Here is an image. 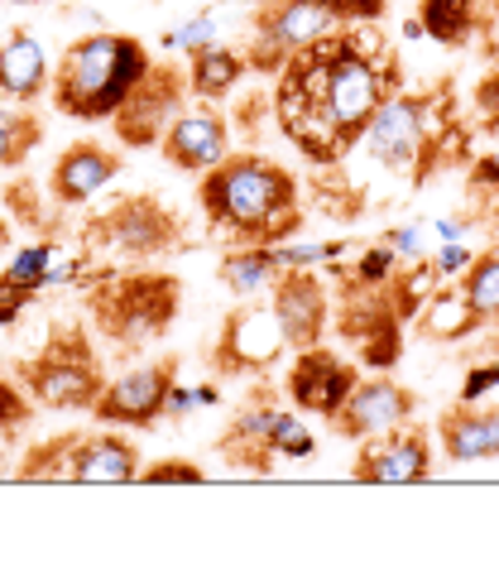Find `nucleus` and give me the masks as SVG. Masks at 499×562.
<instances>
[{
  "mask_svg": "<svg viewBox=\"0 0 499 562\" xmlns=\"http://www.w3.org/2000/svg\"><path fill=\"white\" fill-rule=\"evenodd\" d=\"M384 15H389V0H254L240 54L250 72L274 78L307 44L327 40L345 24H379Z\"/></svg>",
  "mask_w": 499,
  "mask_h": 562,
  "instance_id": "nucleus-7",
  "label": "nucleus"
},
{
  "mask_svg": "<svg viewBox=\"0 0 499 562\" xmlns=\"http://www.w3.org/2000/svg\"><path fill=\"white\" fill-rule=\"evenodd\" d=\"M269 313L279 317V331H284L288 351H303V347H317L327 341V327H331V284L313 265H284L279 279L269 284Z\"/></svg>",
  "mask_w": 499,
  "mask_h": 562,
  "instance_id": "nucleus-16",
  "label": "nucleus"
},
{
  "mask_svg": "<svg viewBox=\"0 0 499 562\" xmlns=\"http://www.w3.org/2000/svg\"><path fill=\"white\" fill-rule=\"evenodd\" d=\"M404 87L399 54L365 24H345L307 44L274 72V125L313 169L345 164L361 149L370 121Z\"/></svg>",
  "mask_w": 499,
  "mask_h": 562,
  "instance_id": "nucleus-1",
  "label": "nucleus"
},
{
  "mask_svg": "<svg viewBox=\"0 0 499 562\" xmlns=\"http://www.w3.org/2000/svg\"><path fill=\"white\" fill-rule=\"evenodd\" d=\"M82 438V428H63L54 438L34 442L20 452V462L10 467V476L15 481H30V485H54V481H68L72 471V447Z\"/></svg>",
  "mask_w": 499,
  "mask_h": 562,
  "instance_id": "nucleus-28",
  "label": "nucleus"
},
{
  "mask_svg": "<svg viewBox=\"0 0 499 562\" xmlns=\"http://www.w3.org/2000/svg\"><path fill=\"white\" fill-rule=\"evenodd\" d=\"M438 471V447L428 424H399L370 442H355L351 481L361 485H422Z\"/></svg>",
  "mask_w": 499,
  "mask_h": 562,
  "instance_id": "nucleus-14",
  "label": "nucleus"
},
{
  "mask_svg": "<svg viewBox=\"0 0 499 562\" xmlns=\"http://www.w3.org/2000/svg\"><path fill=\"white\" fill-rule=\"evenodd\" d=\"M288 356V341L279 331V317L269 313V299H240L222 317L216 337L202 347V366L216 380H260L274 375Z\"/></svg>",
  "mask_w": 499,
  "mask_h": 562,
  "instance_id": "nucleus-10",
  "label": "nucleus"
},
{
  "mask_svg": "<svg viewBox=\"0 0 499 562\" xmlns=\"http://www.w3.org/2000/svg\"><path fill=\"white\" fill-rule=\"evenodd\" d=\"M404 317L389 299V284H331V331L345 351L370 370H394L404 361Z\"/></svg>",
  "mask_w": 499,
  "mask_h": 562,
  "instance_id": "nucleus-11",
  "label": "nucleus"
},
{
  "mask_svg": "<svg viewBox=\"0 0 499 562\" xmlns=\"http://www.w3.org/2000/svg\"><path fill=\"white\" fill-rule=\"evenodd\" d=\"M207 44H216V20L212 15H192L188 24H178V30H169L163 34V48L169 54H197V48H207Z\"/></svg>",
  "mask_w": 499,
  "mask_h": 562,
  "instance_id": "nucleus-36",
  "label": "nucleus"
},
{
  "mask_svg": "<svg viewBox=\"0 0 499 562\" xmlns=\"http://www.w3.org/2000/svg\"><path fill=\"white\" fill-rule=\"evenodd\" d=\"M230 131H236V139H246V149L260 145L264 135V121H274V97L260 92V87H250V92H236L230 97Z\"/></svg>",
  "mask_w": 499,
  "mask_h": 562,
  "instance_id": "nucleus-32",
  "label": "nucleus"
},
{
  "mask_svg": "<svg viewBox=\"0 0 499 562\" xmlns=\"http://www.w3.org/2000/svg\"><path fill=\"white\" fill-rule=\"evenodd\" d=\"M470 255H476V250H466L461 240H446V246L432 255V265H438L442 279H461V274H466V265H470Z\"/></svg>",
  "mask_w": 499,
  "mask_h": 562,
  "instance_id": "nucleus-37",
  "label": "nucleus"
},
{
  "mask_svg": "<svg viewBox=\"0 0 499 562\" xmlns=\"http://www.w3.org/2000/svg\"><path fill=\"white\" fill-rule=\"evenodd\" d=\"M408 327H413L422 341H466V337H476V331H485L480 313L470 308V299L452 279H442V284L422 299V308Z\"/></svg>",
  "mask_w": 499,
  "mask_h": 562,
  "instance_id": "nucleus-24",
  "label": "nucleus"
},
{
  "mask_svg": "<svg viewBox=\"0 0 499 562\" xmlns=\"http://www.w3.org/2000/svg\"><path fill=\"white\" fill-rule=\"evenodd\" d=\"M125 173V155L115 145H101L97 135H82L72 145L58 149L54 169H48V198H54L58 212H72V207H87L97 202V193H106L115 178Z\"/></svg>",
  "mask_w": 499,
  "mask_h": 562,
  "instance_id": "nucleus-19",
  "label": "nucleus"
},
{
  "mask_svg": "<svg viewBox=\"0 0 499 562\" xmlns=\"http://www.w3.org/2000/svg\"><path fill=\"white\" fill-rule=\"evenodd\" d=\"M34 418H38V404L20 390L15 375H5V370H0V442H15L20 432L34 424Z\"/></svg>",
  "mask_w": 499,
  "mask_h": 562,
  "instance_id": "nucleus-33",
  "label": "nucleus"
},
{
  "mask_svg": "<svg viewBox=\"0 0 499 562\" xmlns=\"http://www.w3.org/2000/svg\"><path fill=\"white\" fill-rule=\"evenodd\" d=\"M10 240H15V222L0 212V265H5V255H10Z\"/></svg>",
  "mask_w": 499,
  "mask_h": 562,
  "instance_id": "nucleus-39",
  "label": "nucleus"
},
{
  "mask_svg": "<svg viewBox=\"0 0 499 562\" xmlns=\"http://www.w3.org/2000/svg\"><path fill=\"white\" fill-rule=\"evenodd\" d=\"M432 438L442 442V462L470 467V462H499V400H456L438 418Z\"/></svg>",
  "mask_w": 499,
  "mask_h": 562,
  "instance_id": "nucleus-20",
  "label": "nucleus"
},
{
  "mask_svg": "<svg viewBox=\"0 0 499 562\" xmlns=\"http://www.w3.org/2000/svg\"><path fill=\"white\" fill-rule=\"evenodd\" d=\"M188 92L192 101H212V106H222V101H230L240 92V82L250 78V63L246 54H240L236 44H207L197 48V54H188Z\"/></svg>",
  "mask_w": 499,
  "mask_h": 562,
  "instance_id": "nucleus-23",
  "label": "nucleus"
},
{
  "mask_svg": "<svg viewBox=\"0 0 499 562\" xmlns=\"http://www.w3.org/2000/svg\"><path fill=\"white\" fill-rule=\"evenodd\" d=\"M456 284H461V293L470 299V308L480 313V323H485V327L499 323V236H495L485 250L470 255L466 274H461Z\"/></svg>",
  "mask_w": 499,
  "mask_h": 562,
  "instance_id": "nucleus-29",
  "label": "nucleus"
},
{
  "mask_svg": "<svg viewBox=\"0 0 499 562\" xmlns=\"http://www.w3.org/2000/svg\"><path fill=\"white\" fill-rule=\"evenodd\" d=\"M183 313V279L159 265H101L82 289V317L125 361L159 347Z\"/></svg>",
  "mask_w": 499,
  "mask_h": 562,
  "instance_id": "nucleus-4",
  "label": "nucleus"
},
{
  "mask_svg": "<svg viewBox=\"0 0 499 562\" xmlns=\"http://www.w3.org/2000/svg\"><path fill=\"white\" fill-rule=\"evenodd\" d=\"M470 121L480 135H499V63L490 72H480V82L470 87Z\"/></svg>",
  "mask_w": 499,
  "mask_h": 562,
  "instance_id": "nucleus-35",
  "label": "nucleus"
},
{
  "mask_svg": "<svg viewBox=\"0 0 499 562\" xmlns=\"http://www.w3.org/2000/svg\"><path fill=\"white\" fill-rule=\"evenodd\" d=\"M490 10H495V15H499V0H490Z\"/></svg>",
  "mask_w": 499,
  "mask_h": 562,
  "instance_id": "nucleus-41",
  "label": "nucleus"
},
{
  "mask_svg": "<svg viewBox=\"0 0 499 562\" xmlns=\"http://www.w3.org/2000/svg\"><path fill=\"white\" fill-rule=\"evenodd\" d=\"M44 135H48L44 111L5 101V106H0V173H20L34 149L44 145Z\"/></svg>",
  "mask_w": 499,
  "mask_h": 562,
  "instance_id": "nucleus-27",
  "label": "nucleus"
},
{
  "mask_svg": "<svg viewBox=\"0 0 499 562\" xmlns=\"http://www.w3.org/2000/svg\"><path fill=\"white\" fill-rule=\"evenodd\" d=\"M207 232L226 246H288L307 222L303 178L264 149H230L197 178Z\"/></svg>",
  "mask_w": 499,
  "mask_h": 562,
  "instance_id": "nucleus-2",
  "label": "nucleus"
},
{
  "mask_svg": "<svg viewBox=\"0 0 499 562\" xmlns=\"http://www.w3.org/2000/svg\"><path fill=\"white\" fill-rule=\"evenodd\" d=\"M303 188H313L317 202L331 212V216H355L365 207V193L345 178V164H331V169H313V178H307Z\"/></svg>",
  "mask_w": 499,
  "mask_h": 562,
  "instance_id": "nucleus-31",
  "label": "nucleus"
},
{
  "mask_svg": "<svg viewBox=\"0 0 499 562\" xmlns=\"http://www.w3.org/2000/svg\"><path fill=\"white\" fill-rule=\"evenodd\" d=\"M485 361H499V323H490V337H485Z\"/></svg>",
  "mask_w": 499,
  "mask_h": 562,
  "instance_id": "nucleus-40",
  "label": "nucleus"
},
{
  "mask_svg": "<svg viewBox=\"0 0 499 562\" xmlns=\"http://www.w3.org/2000/svg\"><path fill=\"white\" fill-rule=\"evenodd\" d=\"M212 452L230 471H250V476H274L284 462H307L317 452V438L307 432L303 414L288 404L284 380H250L246 400L226 414L216 432Z\"/></svg>",
  "mask_w": 499,
  "mask_h": 562,
  "instance_id": "nucleus-6",
  "label": "nucleus"
},
{
  "mask_svg": "<svg viewBox=\"0 0 499 562\" xmlns=\"http://www.w3.org/2000/svg\"><path fill=\"white\" fill-rule=\"evenodd\" d=\"M413 418H418V390H408L389 370H375V375L355 380L345 404L327 418V432L341 442H370L399 424H413Z\"/></svg>",
  "mask_w": 499,
  "mask_h": 562,
  "instance_id": "nucleus-15",
  "label": "nucleus"
},
{
  "mask_svg": "<svg viewBox=\"0 0 499 562\" xmlns=\"http://www.w3.org/2000/svg\"><path fill=\"white\" fill-rule=\"evenodd\" d=\"M207 467L192 462V457H159V462L139 467V485H202Z\"/></svg>",
  "mask_w": 499,
  "mask_h": 562,
  "instance_id": "nucleus-34",
  "label": "nucleus"
},
{
  "mask_svg": "<svg viewBox=\"0 0 499 562\" xmlns=\"http://www.w3.org/2000/svg\"><path fill=\"white\" fill-rule=\"evenodd\" d=\"M361 149L379 169L408 178L413 188L446 169H466L476 159L470 155V125L452 111V87L446 82L399 87L379 106V116L370 121Z\"/></svg>",
  "mask_w": 499,
  "mask_h": 562,
  "instance_id": "nucleus-3",
  "label": "nucleus"
},
{
  "mask_svg": "<svg viewBox=\"0 0 499 562\" xmlns=\"http://www.w3.org/2000/svg\"><path fill=\"white\" fill-rule=\"evenodd\" d=\"M192 106V92H188V68L183 63H159L139 78V87L125 97V106L111 116V135L121 149H159L163 131L183 116Z\"/></svg>",
  "mask_w": 499,
  "mask_h": 562,
  "instance_id": "nucleus-13",
  "label": "nucleus"
},
{
  "mask_svg": "<svg viewBox=\"0 0 499 562\" xmlns=\"http://www.w3.org/2000/svg\"><path fill=\"white\" fill-rule=\"evenodd\" d=\"M178 375H183V361L169 356H154V361H139L131 370L106 380V390L97 394L92 418L106 428H131V432H149L163 424V414H178L183 404V390H178Z\"/></svg>",
  "mask_w": 499,
  "mask_h": 562,
  "instance_id": "nucleus-12",
  "label": "nucleus"
},
{
  "mask_svg": "<svg viewBox=\"0 0 499 562\" xmlns=\"http://www.w3.org/2000/svg\"><path fill=\"white\" fill-rule=\"evenodd\" d=\"M149 68H154V54L135 34H115V30L82 34V40H72L58 54L48 101L68 121L111 125V116L125 106V97L135 92Z\"/></svg>",
  "mask_w": 499,
  "mask_h": 562,
  "instance_id": "nucleus-5",
  "label": "nucleus"
},
{
  "mask_svg": "<svg viewBox=\"0 0 499 562\" xmlns=\"http://www.w3.org/2000/svg\"><path fill=\"white\" fill-rule=\"evenodd\" d=\"M490 0H418V34L438 40L442 48H466L476 40Z\"/></svg>",
  "mask_w": 499,
  "mask_h": 562,
  "instance_id": "nucleus-26",
  "label": "nucleus"
},
{
  "mask_svg": "<svg viewBox=\"0 0 499 562\" xmlns=\"http://www.w3.org/2000/svg\"><path fill=\"white\" fill-rule=\"evenodd\" d=\"M0 202H5V216L20 226H30V232H48V222L58 216L54 198H48L44 183H34V178H15V183L0 188Z\"/></svg>",
  "mask_w": 499,
  "mask_h": 562,
  "instance_id": "nucleus-30",
  "label": "nucleus"
},
{
  "mask_svg": "<svg viewBox=\"0 0 499 562\" xmlns=\"http://www.w3.org/2000/svg\"><path fill=\"white\" fill-rule=\"evenodd\" d=\"M10 375L20 380V390L38 408H54V414H92L97 394L111 380L106 361H101V347H97V331L87 327V317L54 327L44 337V347L20 356Z\"/></svg>",
  "mask_w": 499,
  "mask_h": 562,
  "instance_id": "nucleus-8",
  "label": "nucleus"
},
{
  "mask_svg": "<svg viewBox=\"0 0 499 562\" xmlns=\"http://www.w3.org/2000/svg\"><path fill=\"white\" fill-rule=\"evenodd\" d=\"M139 467H145V452L131 438V428H106L82 432L72 447V471L68 481L77 485H131L139 481Z\"/></svg>",
  "mask_w": 499,
  "mask_h": 562,
  "instance_id": "nucleus-21",
  "label": "nucleus"
},
{
  "mask_svg": "<svg viewBox=\"0 0 499 562\" xmlns=\"http://www.w3.org/2000/svg\"><path fill=\"white\" fill-rule=\"evenodd\" d=\"M279 270H284V250L279 246H226L222 265H216V279L236 299H260L279 279Z\"/></svg>",
  "mask_w": 499,
  "mask_h": 562,
  "instance_id": "nucleus-25",
  "label": "nucleus"
},
{
  "mask_svg": "<svg viewBox=\"0 0 499 562\" xmlns=\"http://www.w3.org/2000/svg\"><path fill=\"white\" fill-rule=\"evenodd\" d=\"M230 149H236V131H230V116L212 101H192V106L178 116L159 139V155L169 169L202 178L207 169H216Z\"/></svg>",
  "mask_w": 499,
  "mask_h": 562,
  "instance_id": "nucleus-18",
  "label": "nucleus"
},
{
  "mask_svg": "<svg viewBox=\"0 0 499 562\" xmlns=\"http://www.w3.org/2000/svg\"><path fill=\"white\" fill-rule=\"evenodd\" d=\"M355 380H361V366H355L351 356L331 351L327 341H317V347L293 351L288 375H284V394L298 414H313L327 424V418L345 404V394L355 390Z\"/></svg>",
  "mask_w": 499,
  "mask_h": 562,
  "instance_id": "nucleus-17",
  "label": "nucleus"
},
{
  "mask_svg": "<svg viewBox=\"0 0 499 562\" xmlns=\"http://www.w3.org/2000/svg\"><path fill=\"white\" fill-rule=\"evenodd\" d=\"M82 240V260L92 265V255H115V260L149 265V260H169V255L192 246V232L183 222V212L173 202H163L159 193H125L115 198L106 212L87 216L77 226Z\"/></svg>",
  "mask_w": 499,
  "mask_h": 562,
  "instance_id": "nucleus-9",
  "label": "nucleus"
},
{
  "mask_svg": "<svg viewBox=\"0 0 499 562\" xmlns=\"http://www.w3.org/2000/svg\"><path fill=\"white\" fill-rule=\"evenodd\" d=\"M499 390V361H485L466 375V385H461V400H485V394Z\"/></svg>",
  "mask_w": 499,
  "mask_h": 562,
  "instance_id": "nucleus-38",
  "label": "nucleus"
},
{
  "mask_svg": "<svg viewBox=\"0 0 499 562\" xmlns=\"http://www.w3.org/2000/svg\"><path fill=\"white\" fill-rule=\"evenodd\" d=\"M48 82H54V63L34 40V30H24V24L10 30L0 40V101L34 106L38 97H48Z\"/></svg>",
  "mask_w": 499,
  "mask_h": 562,
  "instance_id": "nucleus-22",
  "label": "nucleus"
}]
</instances>
